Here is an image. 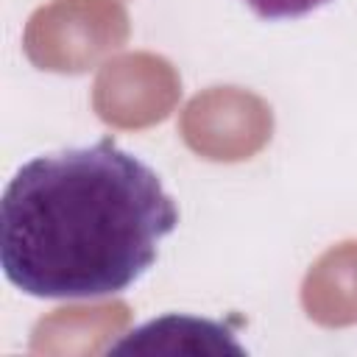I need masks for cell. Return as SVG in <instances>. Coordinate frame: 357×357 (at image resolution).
<instances>
[{
  "label": "cell",
  "instance_id": "obj_1",
  "mask_svg": "<svg viewBox=\"0 0 357 357\" xmlns=\"http://www.w3.org/2000/svg\"><path fill=\"white\" fill-rule=\"evenodd\" d=\"M176 229L159 173L103 137L17 167L0 201V265L33 298H109L156 265Z\"/></svg>",
  "mask_w": 357,
  "mask_h": 357
},
{
  "label": "cell",
  "instance_id": "obj_2",
  "mask_svg": "<svg viewBox=\"0 0 357 357\" xmlns=\"http://www.w3.org/2000/svg\"><path fill=\"white\" fill-rule=\"evenodd\" d=\"M243 3L262 20H298L329 6L332 0H243Z\"/></svg>",
  "mask_w": 357,
  "mask_h": 357
}]
</instances>
